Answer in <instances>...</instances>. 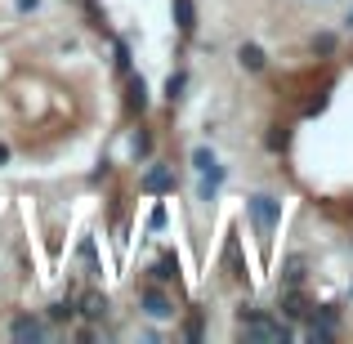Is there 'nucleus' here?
I'll use <instances>...</instances> for the list:
<instances>
[{"label":"nucleus","mask_w":353,"mask_h":344,"mask_svg":"<svg viewBox=\"0 0 353 344\" xmlns=\"http://www.w3.org/2000/svg\"><path fill=\"white\" fill-rule=\"evenodd\" d=\"M237 336L268 340V344H286V340H295V322H286L282 313H273V309H259V304L241 300L237 304Z\"/></svg>","instance_id":"obj_1"},{"label":"nucleus","mask_w":353,"mask_h":344,"mask_svg":"<svg viewBox=\"0 0 353 344\" xmlns=\"http://www.w3.org/2000/svg\"><path fill=\"white\" fill-rule=\"evenodd\" d=\"M134 300H139V313H143L148 322H174L179 318V295L170 291V286L152 282V277H143V282L134 286Z\"/></svg>","instance_id":"obj_2"},{"label":"nucleus","mask_w":353,"mask_h":344,"mask_svg":"<svg viewBox=\"0 0 353 344\" xmlns=\"http://www.w3.org/2000/svg\"><path fill=\"white\" fill-rule=\"evenodd\" d=\"M246 215H250V224H255L259 241L273 246V232L282 228V201L268 197V192H250V197H246Z\"/></svg>","instance_id":"obj_3"},{"label":"nucleus","mask_w":353,"mask_h":344,"mask_svg":"<svg viewBox=\"0 0 353 344\" xmlns=\"http://www.w3.org/2000/svg\"><path fill=\"white\" fill-rule=\"evenodd\" d=\"M125 81V94H121V108H125V121H143L152 112V85L143 81V72H130Z\"/></svg>","instance_id":"obj_4"},{"label":"nucleus","mask_w":353,"mask_h":344,"mask_svg":"<svg viewBox=\"0 0 353 344\" xmlns=\"http://www.w3.org/2000/svg\"><path fill=\"white\" fill-rule=\"evenodd\" d=\"M179 188V174H174V165L165 161H152L143 174H139V192H148V197H165V192Z\"/></svg>","instance_id":"obj_5"},{"label":"nucleus","mask_w":353,"mask_h":344,"mask_svg":"<svg viewBox=\"0 0 353 344\" xmlns=\"http://www.w3.org/2000/svg\"><path fill=\"white\" fill-rule=\"evenodd\" d=\"M277 313H282L286 322H295V327H300V322L313 313V304H309V295H304V286H282V291H277Z\"/></svg>","instance_id":"obj_6"},{"label":"nucleus","mask_w":353,"mask_h":344,"mask_svg":"<svg viewBox=\"0 0 353 344\" xmlns=\"http://www.w3.org/2000/svg\"><path fill=\"white\" fill-rule=\"evenodd\" d=\"M179 273H183V268H179V255H174V250H165V255L157 259L152 268H148V277H152V282L170 286V291H174V295L183 300V277H179Z\"/></svg>","instance_id":"obj_7"},{"label":"nucleus","mask_w":353,"mask_h":344,"mask_svg":"<svg viewBox=\"0 0 353 344\" xmlns=\"http://www.w3.org/2000/svg\"><path fill=\"white\" fill-rule=\"evenodd\" d=\"M9 336L23 340V344H41V340H50V322L36 318V313H18V318L9 322Z\"/></svg>","instance_id":"obj_8"},{"label":"nucleus","mask_w":353,"mask_h":344,"mask_svg":"<svg viewBox=\"0 0 353 344\" xmlns=\"http://www.w3.org/2000/svg\"><path fill=\"white\" fill-rule=\"evenodd\" d=\"M108 313H112V300H108L103 291H85V295H77V318L99 322V327H103Z\"/></svg>","instance_id":"obj_9"},{"label":"nucleus","mask_w":353,"mask_h":344,"mask_svg":"<svg viewBox=\"0 0 353 344\" xmlns=\"http://www.w3.org/2000/svg\"><path fill=\"white\" fill-rule=\"evenodd\" d=\"M170 14H174V32H179V41H192L197 36V0H170Z\"/></svg>","instance_id":"obj_10"},{"label":"nucleus","mask_w":353,"mask_h":344,"mask_svg":"<svg viewBox=\"0 0 353 344\" xmlns=\"http://www.w3.org/2000/svg\"><path fill=\"white\" fill-rule=\"evenodd\" d=\"M237 68L250 72V77L268 72V50H264L259 41H241V45H237Z\"/></svg>","instance_id":"obj_11"},{"label":"nucleus","mask_w":353,"mask_h":344,"mask_svg":"<svg viewBox=\"0 0 353 344\" xmlns=\"http://www.w3.org/2000/svg\"><path fill=\"white\" fill-rule=\"evenodd\" d=\"M130 156L134 161H152V148H157V134H152V125H143V121H130Z\"/></svg>","instance_id":"obj_12"},{"label":"nucleus","mask_w":353,"mask_h":344,"mask_svg":"<svg viewBox=\"0 0 353 344\" xmlns=\"http://www.w3.org/2000/svg\"><path fill=\"white\" fill-rule=\"evenodd\" d=\"M224 183H228V165H210V170H201V183H197V201H206V206H210V201H215L219 197V188H224Z\"/></svg>","instance_id":"obj_13"},{"label":"nucleus","mask_w":353,"mask_h":344,"mask_svg":"<svg viewBox=\"0 0 353 344\" xmlns=\"http://www.w3.org/2000/svg\"><path fill=\"white\" fill-rule=\"evenodd\" d=\"M304 277H309V255L291 250V255L282 259V286H304Z\"/></svg>","instance_id":"obj_14"},{"label":"nucleus","mask_w":353,"mask_h":344,"mask_svg":"<svg viewBox=\"0 0 353 344\" xmlns=\"http://www.w3.org/2000/svg\"><path fill=\"white\" fill-rule=\"evenodd\" d=\"M188 81H192V77H188V68H174L170 77H165V85H161V99H165L170 108H174V103H183V94H188Z\"/></svg>","instance_id":"obj_15"},{"label":"nucleus","mask_w":353,"mask_h":344,"mask_svg":"<svg viewBox=\"0 0 353 344\" xmlns=\"http://www.w3.org/2000/svg\"><path fill=\"white\" fill-rule=\"evenodd\" d=\"M264 148H268V156H286V152H291V125L273 121L268 134H264Z\"/></svg>","instance_id":"obj_16"},{"label":"nucleus","mask_w":353,"mask_h":344,"mask_svg":"<svg viewBox=\"0 0 353 344\" xmlns=\"http://www.w3.org/2000/svg\"><path fill=\"white\" fill-rule=\"evenodd\" d=\"M179 336L183 340H201V336H206V313H201V304H188V318H183Z\"/></svg>","instance_id":"obj_17"},{"label":"nucleus","mask_w":353,"mask_h":344,"mask_svg":"<svg viewBox=\"0 0 353 344\" xmlns=\"http://www.w3.org/2000/svg\"><path fill=\"white\" fill-rule=\"evenodd\" d=\"M112 54H117V77H130V72H134V54H130V41H125V36H117V41H112Z\"/></svg>","instance_id":"obj_18"},{"label":"nucleus","mask_w":353,"mask_h":344,"mask_svg":"<svg viewBox=\"0 0 353 344\" xmlns=\"http://www.w3.org/2000/svg\"><path fill=\"white\" fill-rule=\"evenodd\" d=\"M45 318H50V322H77V300H72V295L54 300L50 309H45Z\"/></svg>","instance_id":"obj_19"},{"label":"nucleus","mask_w":353,"mask_h":344,"mask_svg":"<svg viewBox=\"0 0 353 344\" xmlns=\"http://www.w3.org/2000/svg\"><path fill=\"white\" fill-rule=\"evenodd\" d=\"M309 50L318 54V59H331V54L340 50V36H336V32H318V36L309 41Z\"/></svg>","instance_id":"obj_20"},{"label":"nucleus","mask_w":353,"mask_h":344,"mask_svg":"<svg viewBox=\"0 0 353 344\" xmlns=\"http://www.w3.org/2000/svg\"><path fill=\"white\" fill-rule=\"evenodd\" d=\"M188 161H192V170H210V165H215L219 161V156H215V148H210V143H201V148H192V156H188Z\"/></svg>","instance_id":"obj_21"},{"label":"nucleus","mask_w":353,"mask_h":344,"mask_svg":"<svg viewBox=\"0 0 353 344\" xmlns=\"http://www.w3.org/2000/svg\"><path fill=\"white\" fill-rule=\"evenodd\" d=\"M327 103H331V90H313V99L304 103V117H318V112H327Z\"/></svg>","instance_id":"obj_22"},{"label":"nucleus","mask_w":353,"mask_h":344,"mask_svg":"<svg viewBox=\"0 0 353 344\" xmlns=\"http://www.w3.org/2000/svg\"><path fill=\"white\" fill-rule=\"evenodd\" d=\"M165 219H170V215H165V201H157V206H152V215H148V228H152V232H161V228H165Z\"/></svg>","instance_id":"obj_23"},{"label":"nucleus","mask_w":353,"mask_h":344,"mask_svg":"<svg viewBox=\"0 0 353 344\" xmlns=\"http://www.w3.org/2000/svg\"><path fill=\"white\" fill-rule=\"evenodd\" d=\"M9 161H14V148H9V143H5V139H0V170H5V165H9Z\"/></svg>","instance_id":"obj_24"},{"label":"nucleus","mask_w":353,"mask_h":344,"mask_svg":"<svg viewBox=\"0 0 353 344\" xmlns=\"http://www.w3.org/2000/svg\"><path fill=\"white\" fill-rule=\"evenodd\" d=\"M18 5V14H36V9H41V0H14Z\"/></svg>","instance_id":"obj_25"},{"label":"nucleus","mask_w":353,"mask_h":344,"mask_svg":"<svg viewBox=\"0 0 353 344\" xmlns=\"http://www.w3.org/2000/svg\"><path fill=\"white\" fill-rule=\"evenodd\" d=\"M345 23H349V27H353V9H349V18H345Z\"/></svg>","instance_id":"obj_26"}]
</instances>
